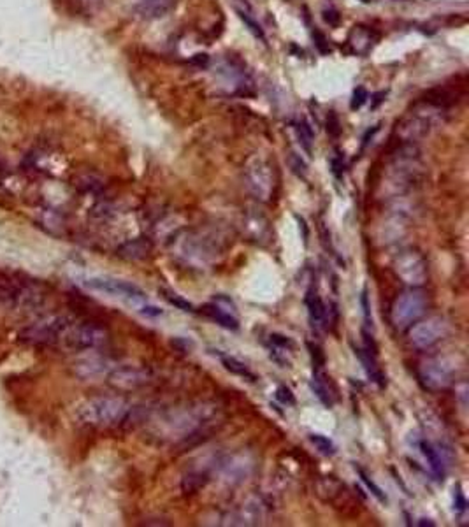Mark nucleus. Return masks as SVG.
<instances>
[{"mask_svg": "<svg viewBox=\"0 0 469 527\" xmlns=\"http://www.w3.org/2000/svg\"><path fill=\"white\" fill-rule=\"evenodd\" d=\"M132 404L118 396H99L83 401L76 408V420L93 429H113L124 425L132 415Z\"/></svg>", "mask_w": 469, "mask_h": 527, "instance_id": "obj_1", "label": "nucleus"}, {"mask_svg": "<svg viewBox=\"0 0 469 527\" xmlns=\"http://www.w3.org/2000/svg\"><path fill=\"white\" fill-rule=\"evenodd\" d=\"M447 108L440 102L423 100L406 112L395 125V137L402 144H416L420 139L429 136L434 129L443 125Z\"/></svg>", "mask_w": 469, "mask_h": 527, "instance_id": "obj_2", "label": "nucleus"}, {"mask_svg": "<svg viewBox=\"0 0 469 527\" xmlns=\"http://www.w3.org/2000/svg\"><path fill=\"white\" fill-rule=\"evenodd\" d=\"M244 181L246 188L255 199L260 202H269L276 192V171L275 165L265 157H253L248 160L244 167Z\"/></svg>", "mask_w": 469, "mask_h": 527, "instance_id": "obj_3", "label": "nucleus"}, {"mask_svg": "<svg viewBox=\"0 0 469 527\" xmlns=\"http://www.w3.org/2000/svg\"><path fill=\"white\" fill-rule=\"evenodd\" d=\"M427 306H429V297L425 292L418 290L416 287L411 288L395 297L390 308V323L397 330L408 329L425 315Z\"/></svg>", "mask_w": 469, "mask_h": 527, "instance_id": "obj_4", "label": "nucleus"}, {"mask_svg": "<svg viewBox=\"0 0 469 527\" xmlns=\"http://www.w3.org/2000/svg\"><path fill=\"white\" fill-rule=\"evenodd\" d=\"M60 343L76 351L99 350L110 343V332L97 322H72L62 334Z\"/></svg>", "mask_w": 469, "mask_h": 527, "instance_id": "obj_5", "label": "nucleus"}, {"mask_svg": "<svg viewBox=\"0 0 469 527\" xmlns=\"http://www.w3.org/2000/svg\"><path fill=\"white\" fill-rule=\"evenodd\" d=\"M72 323V318L65 315H50L44 318L37 320L32 325L25 327L20 334L22 341L29 344H55L60 343V337L69 325Z\"/></svg>", "mask_w": 469, "mask_h": 527, "instance_id": "obj_6", "label": "nucleus"}, {"mask_svg": "<svg viewBox=\"0 0 469 527\" xmlns=\"http://www.w3.org/2000/svg\"><path fill=\"white\" fill-rule=\"evenodd\" d=\"M457 367L447 357H432L418 365V382L429 392H441L448 389L455 378Z\"/></svg>", "mask_w": 469, "mask_h": 527, "instance_id": "obj_7", "label": "nucleus"}, {"mask_svg": "<svg viewBox=\"0 0 469 527\" xmlns=\"http://www.w3.org/2000/svg\"><path fill=\"white\" fill-rule=\"evenodd\" d=\"M451 327L444 316H429L425 320H418L409 329V343L418 350H427L436 343L443 341L450 334Z\"/></svg>", "mask_w": 469, "mask_h": 527, "instance_id": "obj_8", "label": "nucleus"}, {"mask_svg": "<svg viewBox=\"0 0 469 527\" xmlns=\"http://www.w3.org/2000/svg\"><path fill=\"white\" fill-rule=\"evenodd\" d=\"M86 288L95 292H103V294L111 295V297H120L124 301L131 302V304H138V302L146 301V294L138 287V285L131 283L125 280H117V278L110 276H99V278H88L83 281Z\"/></svg>", "mask_w": 469, "mask_h": 527, "instance_id": "obj_9", "label": "nucleus"}, {"mask_svg": "<svg viewBox=\"0 0 469 527\" xmlns=\"http://www.w3.org/2000/svg\"><path fill=\"white\" fill-rule=\"evenodd\" d=\"M394 271L406 285L411 288L420 287L429 278V267H427L425 259L422 253L415 252V249H408L402 252L397 259L394 260Z\"/></svg>", "mask_w": 469, "mask_h": 527, "instance_id": "obj_10", "label": "nucleus"}, {"mask_svg": "<svg viewBox=\"0 0 469 527\" xmlns=\"http://www.w3.org/2000/svg\"><path fill=\"white\" fill-rule=\"evenodd\" d=\"M107 382L118 390H138L152 382V375L148 369L136 367V365H124L110 372Z\"/></svg>", "mask_w": 469, "mask_h": 527, "instance_id": "obj_11", "label": "nucleus"}, {"mask_svg": "<svg viewBox=\"0 0 469 527\" xmlns=\"http://www.w3.org/2000/svg\"><path fill=\"white\" fill-rule=\"evenodd\" d=\"M202 313H204L208 318H211L213 322L222 325L223 329H229V330L239 329V318H237L236 306L232 304V301H227V306H223L222 297H215V301L202 306Z\"/></svg>", "mask_w": 469, "mask_h": 527, "instance_id": "obj_12", "label": "nucleus"}, {"mask_svg": "<svg viewBox=\"0 0 469 527\" xmlns=\"http://www.w3.org/2000/svg\"><path fill=\"white\" fill-rule=\"evenodd\" d=\"M376 34L364 25H355L348 35V46L355 55H367L376 42Z\"/></svg>", "mask_w": 469, "mask_h": 527, "instance_id": "obj_13", "label": "nucleus"}, {"mask_svg": "<svg viewBox=\"0 0 469 527\" xmlns=\"http://www.w3.org/2000/svg\"><path fill=\"white\" fill-rule=\"evenodd\" d=\"M306 308H308V316H310L311 325L317 327V329H322V327L327 325V318H329V308L325 306V302L322 301V297L318 295V292L315 290L313 287L308 290L306 299Z\"/></svg>", "mask_w": 469, "mask_h": 527, "instance_id": "obj_14", "label": "nucleus"}, {"mask_svg": "<svg viewBox=\"0 0 469 527\" xmlns=\"http://www.w3.org/2000/svg\"><path fill=\"white\" fill-rule=\"evenodd\" d=\"M355 355L359 357L360 364H362L364 371H366L367 378L371 379L373 383H376L380 389H385V385H387V378H385L383 371H381V367L378 365V360L376 353H373V351L366 350V348H357L355 346Z\"/></svg>", "mask_w": 469, "mask_h": 527, "instance_id": "obj_15", "label": "nucleus"}, {"mask_svg": "<svg viewBox=\"0 0 469 527\" xmlns=\"http://www.w3.org/2000/svg\"><path fill=\"white\" fill-rule=\"evenodd\" d=\"M176 6V0H136V13L146 20H157L169 13Z\"/></svg>", "mask_w": 469, "mask_h": 527, "instance_id": "obj_16", "label": "nucleus"}, {"mask_svg": "<svg viewBox=\"0 0 469 527\" xmlns=\"http://www.w3.org/2000/svg\"><path fill=\"white\" fill-rule=\"evenodd\" d=\"M418 448L422 450L423 457H425L427 462H429V467L430 471H432L434 476H436L437 480H443L444 474H447V460H444L443 452H440V448H437L436 445H432L430 441H427V439H420Z\"/></svg>", "mask_w": 469, "mask_h": 527, "instance_id": "obj_17", "label": "nucleus"}, {"mask_svg": "<svg viewBox=\"0 0 469 527\" xmlns=\"http://www.w3.org/2000/svg\"><path fill=\"white\" fill-rule=\"evenodd\" d=\"M243 230L246 232L248 238L255 242H265L271 238V225L264 214H253L244 220Z\"/></svg>", "mask_w": 469, "mask_h": 527, "instance_id": "obj_18", "label": "nucleus"}, {"mask_svg": "<svg viewBox=\"0 0 469 527\" xmlns=\"http://www.w3.org/2000/svg\"><path fill=\"white\" fill-rule=\"evenodd\" d=\"M236 13L237 16L241 18V21L246 25L248 30L251 32V35H253L255 39H258L260 42H264V44H267V37H265L264 28H262V25L257 21L253 9L248 6V2H244V0H236Z\"/></svg>", "mask_w": 469, "mask_h": 527, "instance_id": "obj_19", "label": "nucleus"}, {"mask_svg": "<svg viewBox=\"0 0 469 527\" xmlns=\"http://www.w3.org/2000/svg\"><path fill=\"white\" fill-rule=\"evenodd\" d=\"M150 249H152V246H150L148 241H145V239H132V241L125 242V245H121L118 248V255L128 260H138L148 255Z\"/></svg>", "mask_w": 469, "mask_h": 527, "instance_id": "obj_20", "label": "nucleus"}, {"mask_svg": "<svg viewBox=\"0 0 469 527\" xmlns=\"http://www.w3.org/2000/svg\"><path fill=\"white\" fill-rule=\"evenodd\" d=\"M218 357H220V360H222L223 367H225L229 372L239 376V378H244L246 382H250V383L257 382V376H255V372H251L250 369H248L246 365L243 364V362L237 360L236 357H230V355H223V353H218Z\"/></svg>", "mask_w": 469, "mask_h": 527, "instance_id": "obj_21", "label": "nucleus"}, {"mask_svg": "<svg viewBox=\"0 0 469 527\" xmlns=\"http://www.w3.org/2000/svg\"><path fill=\"white\" fill-rule=\"evenodd\" d=\"M296 134H297V139H299L300 146L304 148V151H306V153H311V146H313V130H311L310 123H308L304 118H300L299 122L296 123Z\"/></svg>", "mask_w": 469, "mask_h": 527, "instance_id": "obj_22", "label": "nucleus"}, {"mask_svg": "<svg viewBox=\"0 0 469 527\" xmlns=\"http://www.w3.org/2000/svg\"><path fill=\"white\" fill-rule=\"evenodd\" d=\"M355 469H357V474H359V476H360V480H362V483H364V485H366V487H367V490H369V492H371V494H373V495H374V497H376V499H378V501H380V502H383V505H385V502H387V495H385V492H383V490H381V488H380V487H378V485H376V483H374V480H373V478H371V476H369V474H367V473H366V471H364V469H362V467L355 466Z\"/></svg>", "mask_w": 469, "mask_h": 527, "instance_id": "obj_23", "label": "nucleus"}, {"mask_svg": "<svg viewBox=\"0 0 469 527\" xmlns=\"http://www.w3.org/2000/svg\"><path fill=\"white\" fill-rule=\"evenodd\" d=\"M162 295L167 302H171L173 306H176V308L181 309V311H190V313L195 311V308H194V304H192V302H188L187 299L181 297V295L176 294V292L169 290V288H162Z\"/></svg>", "mask_w": 469, "mask_h": 527, "instance_id": "obj_24", "label": "nucleus"}, {"mask_svg": "<svg viewBox=\"0 0 469 527\" xmlns=\"http://www.w3.org/2000/svg\"><path fill=\"white\" fill-rule=\"evenodd\" d=\"M310 441L320 450V453L324 455H334L336 453V445L332 443V439H329L327 436L322 434H310Z\"/></svg>", "mask_w": 469, "mask_h": 527, "instance_id": "obj_25", "label": "nucleus"}, {"mask_svg": "<svg viewBox=\"0 0 469 527\" xmlns=\"http://www.w3.org/2000/svg\"><path fill=\"white\" fill-rule=\"evenodd\" d=\"M78 186H81L83 192H99V190L103 188V183H100V179H97L95 176L83 174L78 178Z\"/></svg>", "mask_w": 469, "mask_h": 527, "instance_id": "obj_26", "label": "nucleus"}, {"mask_svg": "<svg viewBox=\"0 0 469 527\" xmlns=\"http://www.w3.org/2000/svg\"><path fill=\"white\" fill-rule=\"evenodd\" d=\"M367 98H369V93H367L366 88L357 86L355 90H353L352 100H350V108H352L353 111H355V109H360L364 104H366Z\"/></svg>", "mask_w": 469, "mask_h": 527, "instance_id": "obj_27", "label": "nucleus"}, {"mask_svg": "<svg viewBox=\"0 0 469 527\" xmlns=\"http://www.w3.org/2000/svg\"><path fill=\"white\" fill-rule=\"evenodd\" d=\"M454 509L458 515H464L465 509H468V501L464 497V492H462L461 485H455L454 488Z\"/></svg>", "mask_w": 469, "mask_h": 527, "instance_id": "obj_28", "label": "nucleus"}, {"mask_svg": "<svg viewBox=\"0 0 469 527\" xmlns=\"http://www.w3.org/2000/svg\"><path fill=\"white\" fill-rule=\"evenodd\" d=\"M360 304H362V311H364V320H366V325L373 327V320H371L369 297H367V288H364V290H362V295H360Z\"/></svg>", "mask_w": 469, "mask_h": 527, "instance_id": "obj_29", "label": "nucleus"}, {"mask_svg": "<svg viewBox=\"0 0 469 527\" xmlns=\"http://www.w3.org/2000/svg\"><path fill=\"white\" fill-rule=\"evenodd\" d=\"M276 399L282 401L283 404H296L292 390L286 389V386H278V390H276Z\"/></svg>", "mask_w": 469, "mask_h": 527, "instance_id": "obj_30", "label": "nucleus"}, {"mask_svg": "<svg viewBox=\"0 0 469 527\" xmlns=\"http://www.w3.org/2000/svg\"><path fill=\"white\" fill-rule=\"evenodd\" d=\"M290 165H292L296 174H299V176L306 174V164L303 162V158L296 157V153H292V157H290Z\"/></svg>", "mask_w": 469, "mask_h": 527, "instance_id": "obj_31", "label": "nucleus"}, {"mask_svg": "<svg viewBox=\"0 0 469 527\" xmlns=\"http://www.w3.org/2000/svg\"><path fill=\"white\" fill-rule=\"evenodd\" d=\"M139 313H141V315H145V316H160L164 311L160 308H157V306H153V304H141V306H139Z\"/></svg>", "mask_w": 469, "mask_h": 527, "instance_id": "obj_32", "label": "nucleus"}, {"mask_svg": "<svg viewBox=\"0 0 469 527\" xmlns=\"http://www.w3.org/2000/svg\"><path fill=\"white\" fill-rule=\"evenodd\" d=\"M324 18H325V21H327V23L329 25H331V27H336V25H338L339 23V14H338V11H324Z\"/></svg>", "mask_w": 469, "mask_h": 527, "instance_id": "obj_33", "label": "nucleus"}, {"mask_svg": "<svg viewBox=\"0 0 469 527\" xmlns=\"http://www.w3.org/2000/svg\"><path fill=\"white\" fill-rule=\"evenodd\" d=\"M416 526H429V527H434V526H436V522H432V520H430V519H420L418 520V522H416Z\"/></svg>", "mask_w": 469, "mask_h": 527, "instance_id": "obj_34", "label": "nucleus"}, {"mask_svg": "<svg viewBox=\"0 0 469 527\" xmlns=\"http://www.w3.org/2000/svg\"><path fill=\"white\" fill-rule=\"evenodd\" d=\"M81 2H85L86 6H92V4H99L100 0H81Z\"/></svg>", "mask_w": 469, "mask_h": 527, "instance_id": "obj_35", "label": "nucleus"}, {"mask_svg": "<svg viewBox=\"0 0 469 527\" xmlns=\"http://www.w3.org/2000/svg\"><path fill=\"white\" fill-rule=\"evenodd\" d=\"M362 2H364V4H369V2H371V0H362Z\"/></svg>", "mask_w": 469, "mask_h": 527, "instance_id": "obj_36", "label": "nucleus"}]
</instances>
